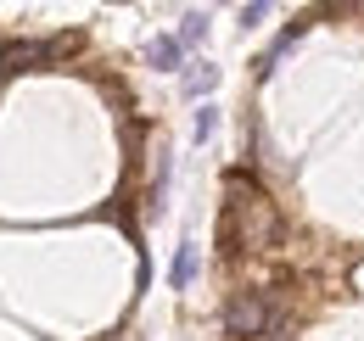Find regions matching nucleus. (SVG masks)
<instances>
[{"label": "nucleus", "mask_w": 364, "mask_h": 341, "mask_svg": "<svg viewBox=\"0 0 364 341\" xmlns=\"http://www.w3.org/2000/svg\"><path fill=\"white\" fill-rule=\"evenodd\" d=\"M180 50H185V40H180V34H163V40L151 45V62H157L163 73H174V62H180Z\"/></svg>", "instance_id": "2"}, {"label": "nucleus", "mask_w": 364, "mask_h": 341, "mask_svg": "<svg viewBox=\"0 0 364 341\" xmlns=\"http://www.w3.org/2000/svg\"><path fill=\"white\" fill-rule=\"evenodd\" d=\"M191 280H196V247L185 241L180 252H174V269H168V286H174V291H185Z\"/></svg>", "instance_id": "1"}, {"label": "nucleus", "mask_w": 364, "mask_h": 341, "mask_svg": "<svg viewBox=\"0 0 364 341\" xmlns=\"http://www.w3.org/2000/svg\"><path fill=\"white\" fill-rule=\"evenodd\" d=\"M213 134H219V112L202 107V112H196V140H213Z\"/></svg>", "instance_id": "3"}]
</instances>
